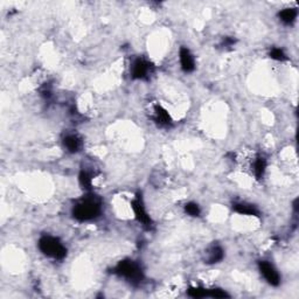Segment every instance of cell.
<instances>
[{"mask_svg":"<svg viewBox=\"0 0 299 299\" xmlns=\"http://www.w3.org/2000/svg\"><path fill=\"white\" fill-rule=\"evenodd\" d=\"M225 258V250L223 248L220 246V244H213V246L210 247L207 249L206 257H205V263L207 264H216V263H220L222 259Z\"/></svg>","mask_w":299,"mask_h":299,"instance_id":"cell-10","label":"cell"},{"mask_svg":"<svg viewBox=\"0 0 299 299\" xmlns=\"http://www.w3.org/2000/svg\"><path fill=\"white\" fill-rule=\"evenodd\" d=\"M269 56L271 57L272 60L280 61V62H283V61L287 60V56H286L285 52H284L282 48H278V47H273V48L270 49Z\"/></svg>","mask_w":299,"mask_h":299,"instance_id":"cell-16","label":"cell"},{"mask_svg":"<svg viewBox=\"0 0 299 299\" xmlns=\"http://www.w3.org/2000/svg\"><path fill=\"white\" fill-rule=\"evenodd\" d=\"M113 273L132 285H138L144 280V270L140 263L133 259H123L114 266Z\"/></svg>","mask_w":299,"mask_h":299,"instance_id":"cell-2","label":"cell"},{"mask_svg":"<svg viewBox=\"0 0 299 299\" xmlns=\"http://www.w3.org/2000/svg\"><path fill=\"white\" fill-rule=\"evenodd\" d=\"M131 207L137 221H138L144 228L151 229V227L153 226V222H152V219H151V216L149 215V213H147L145 204H144V200L142 197V194H138V195L133 197Z\"/></svg>","mask_w":299,"mask_h":299,"instance_id":"cell-5","label":"cell"},{"mask_svg":"<svg viewBox=\"0 0 299 299\" xmlns=\"http://www.w3.org/2000/svg\"><path fill=\"white\" fill-rule=\"evenodd\" d=\"M183 210H185V213L187 215L192 216V218H197L201 214V208L195 203H187L185 207H183Z\"/></svg>","mask_w":299,"mask_h":299,"instance_id":"cell-15","label":"cell"},{"mask_svg":"<svg viewBox=\"0 0 299 299\" xmlns=\"http://www.w3.org/2000/svg\"><path fill=\"white\" fill-rule=\"evenodd\" d=\"M103 211V203L99 196L88 192L86 195L77 200L71 210L73 218L80 222L93 221L99 218Z\"/></svg>","mask_w":299,"mask_h":299,"instance_id":"cell-1","label":"cell"},{"mask_svg":"<svg viewBox=\"0 0 299 299\" xmlns=\"http://www.w3.org/2000/svg\"><path fill=\"white\" fill-rule=\"evenodd\" d=\"M154 71V66L149 60L144 57H138L133 61L130 68V74L133 80L147 81Z\"/></svg>","mask_w":299,"mask_h":299,"instance_id":"cell-4","label":"cell"},{"mask_svg":"<svg viewBox=\"0 0 299 299\" xmlns=\"http://www.w3.org/2000/svg\"><path fill=\"white\" fill-rule=\"evenodd\" d=\"M152 118L159 128H171L173 124V121L168 114V111L160 106V104H156L153 107L152 110Z\"/></svg>","mask_w":299,"mask_h":299,"instance_id":"cell-7","label":"cell"},{"mask_svg":"<svg viewBox=\"0 0 299 299\" xmlns=\"http://www.w3.org/2000/svg\"><path fill=\"white\" fill-rule=\"evenodd\" d=\"M78 181H80V185L82 188L86 192H90L92 188V175L90 174L88 171L82 170L78 174Z\"/></svg>","mask_w":299,"mask_h":299,"instance_id":"cell-14","label":"cell"},{"mask_svg":"<svg viewBox=\"0 0 299 299\" xmlns=\"http://www.w3.org/2000/svg\"><path fill=\"white\" fill-rule=\"evenodd\" d=\"M298 17L297 9H292V7H287L278 13L279 20L282 21L284 25H292L296 21Z\"/></svg>","mask_w":299,"mask_h":299,"instance_id":"cell-13","label":"cell"},{"mask_svg":"<svg viewBox=\"0 0 299 299\" xmlns=\"http://www.w3.org/2000/svg\"><path fill=\"white\" fill-rule=\"evenodd\" d=\"M39 250L45 255L46 257H49L54 261H62L67 256V248L62 241L59 237L52 235H43L39 239L38 242Z\"/></svg>","mask_w":299,"mask_h":299,"instance_id":"cell-3","label":"cell"},{"mask_svg":"<svg viewBox=\"0 0 299 299\" xmlns=\"http://www.w3.org/2000/svg\"><path fill=\"white\" fill-rule=\"evenodd\" d=\"M62 144L64 149L70 153L80 152L82 146H83V142H82L81 137L76 135V133H67V135L63 137Z\"/></svg>","mask_w":299,"mask_h":299,"instance_id":"cell-9","label":"cell"},{"mask_svg":"<svg viewBox=\"0 0 299 299\" xmlns=\"http://www.w3.org/2000/svg\"><path fill=\"white\" fill-rule=\"evenodd\" d=\"M235 43H236V39H234L232 37H226L221 42V47H223V48H230V47L235 46Z\"/></svg>","mask_w":299,"mask_h":299,"instance_id":"cell-18","label":"cell"},{"mask_svg":"<svg viewBox=\"0 0 299 299\" xmlns=\"http://www.w3.org/2000/svg\"><path fill=\"white\" fill-rule=\"evenodd\" d=\"M187 292H188V296L192 298H205L208 296V289H205V287H199V286L189 287Z\"/></svg>","mask_w":299,"mask_h":299,"instance_id":"cell-17","label":"cell"},{"mask_svg":"<svg viewBox=\"0 0 299 299\" xmlns=\"http://www.w3.org/2000/svg\"><path fill=\"white\" fill-rule=\"evenodd\" d=\"M180 67L185 73H192L195 69V59L187 47H181L179 50Z\"/></svg>","mask_w":299,"mask_h":299,"instance_id":"cell-8","label":"cell"},{"mask_svg":"<svg viewBox=\"0 0 299 299\" xmlns=\"http://www.w3.org/2000/svg\"><path fill=\"white\" fill-rule=\"evenodd\" d=\"M266 166H268V163H266V159L262 156H257L253 161V172L255 178L261 180L265 174Z\"/></svg>","mask_w":299,"mask_h":299,"instance_id":"cell-12","label":"cell"},{"mask_svg":"<svg viewBox=\"0 0 299 299\" xmlns=\"http://www.w3.org/2000/svg\"><path fill=\"white\" fill-rule=\"evenodd\" d=\"M234 212H236L240 215H247V216H259L258 208L253 204L249 203H235L233 205Z\"/></svg>","mask_w":299,"mask_h":299,"instance_id":"cell-11","label":"cell"},{"mask_svg":"<svg viewBox=\"0 0 299 299\" xmlns=\"http://www.w3.org/2000/svg\"><path fill=\"white\" fill-rule=\"evenodd\" d=\"M258 270L263 276V278L266 280V283L271 286H278L280 284V275L278 270L275 268V265L269 261H259Z\"/></svg>","mask_w":299,"mask_h":299,"instance_id":"cell-6","label":"cell"}]
</instances>
